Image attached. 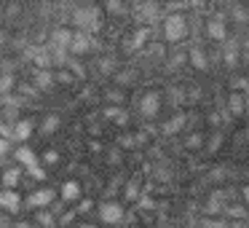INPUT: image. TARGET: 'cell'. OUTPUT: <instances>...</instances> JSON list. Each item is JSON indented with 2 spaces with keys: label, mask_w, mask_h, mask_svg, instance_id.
<instances>
[{
  "label": "cell",
  "mask_w": 249,
  "mask_h": 228,
  "mask_svg": "<svg viewBox=\"0 0 249 228\" xmlns=\"http://www.w3.org/2000/svg\"><path fill=\"white\" fill-rule=\"evenodd\" d=\"M185 35H188V24H185L182 14H169V17H163V38L169 43H179Z\"/></svg>",
  "instance_id": "6da1fadb"
},
{
  "label": "cell",
  "mask_w": 249,
  "mask_h": 228,
  "mask_svg": "<svg viewBox=\"0 0 249 228\" xmlns=\"http://www.w3.org/2000/svg\"><path fill=\"white\" fill-rule=\"evenodd\" d=\"M228 22H231V19H225L222 14L212 17L209 22H206V38H209L212 43H225L228 40Z\"/></svg>",
  "instance_id": "7a4b0ae2"
},
{
  "label": "cell",
  "mask_w": 249,
  "mask_h": 228,
  "mask_svg": "<svg viewBox=\"0 0 249 228\" xmlns=\"http://www.w3.org/2000/svg\"><path fill=\"white\" fill-rule=\"evenodd\" d=\"M190 62H193L198 70H204V67L209 65V59H206V54L201 51V46H193V49H190Z\"/></svg>",
  "instance_id": "3957f363"
},
{
  "label": "cell",
  "mask_w": 249,
  "mask_h": 228,
  "mask_svg": "<svg viewBox=\"0 0 249 228\" xmlns=\"http://www.w3.org/2000/svg\"><path fill=\"white\" fill-rule=\"evenodd\" d=\"M233 22H238V24H244V22H249V11H244V8H233Z\"/></svg>",
  "instance_id": "277c9868"
},
{
  "label": "cell",
  "mask_w": 249,
  "mask_h": 228,
  "mask_svg": "<svg viewBox=\"0 0 249 228\" xmlns=\"http://www.w3.org/2000/svg\"><path fill=\"white\" fill-rule=\"evenodd\" d=\"M244 43H247V49H249V33H247V38H244Z\"/></svg>",
  "instance_id": "5b68a950"
}]
</instances>
